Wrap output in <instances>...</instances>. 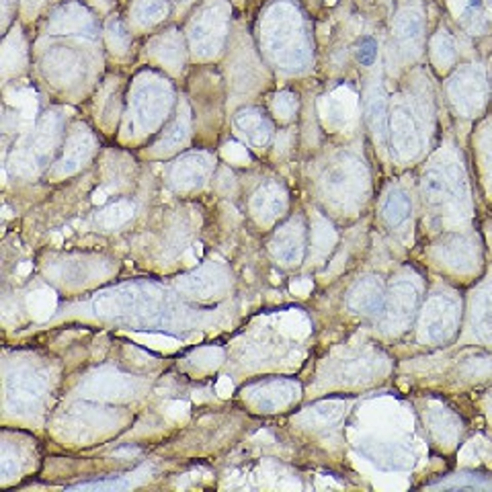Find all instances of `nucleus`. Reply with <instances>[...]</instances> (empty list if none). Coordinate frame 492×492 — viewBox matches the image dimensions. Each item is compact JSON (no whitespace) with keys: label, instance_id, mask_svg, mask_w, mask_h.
<instances>
[{"label":"nucleus","instance_id":"obj_1","mask_svg":"<svg viewBox=\"0 0 492 492\" xmlns=\"http://www.w3.org/2000/svg\"><path fill=\"white\" fill-rule=\"evenodd\" d=\"M396 35L404 47H416L423 40V17L416 11H404L396 20Z\"/></svg>","mask_w":492,"mask_h":492},{"label":"nucleus","instance_id":"obj_2","mask_svg":"<svg viewBox=\"0 0 492 492\" xmlns=\"http://www.w3.org/2000/svg\"><path fill=\"white\" fill-rule=\"evenodd\" d=\"M392 136L394 142L398 146V150H414L416 148V140H414V125L410 119L409 111L406 109H396L394 117H392Z\"/></svg>","mask_w":492,"mask_h":492},{"label":"nucleus","instance_id":"obj_3","mask_svg":"<svg viewBox=\"0 0 492 492\" xmlns=\"http://www.w3.org/2000/svg\"><path fill=\"white\" fill-rule=\"evenodd\" d=\"M410 211H412V204H410V199L406 197V193H402V191H394L388 199H386V204H384V216H386V220L392 226L406 222Z\"/></svg>","mask_w":492,"mask_h":492},{"label":"nucleus","instance_id":"obj_4","mask_svg":"<svg viewBox=\"0 0 492 492\" xmlns=\"http://www.w3.org/2000/svg\"><path fill=\"white\" fill-rule=\"evenodd\" d=\"M368 115L369 125L373 129L375 136H384L386 134V102L382 95H371L368 102Z\"/></svg>","mask_w":492,"mask_h":492},{"label":"nucleus","instance_id":"obj_5","mask_svg":"<svg viewBox=\"0 0 492 492\" xmlns=\"http://www.w3.org/2000/svg\"><path fill=\"white\" fill-rule=\"evenodd\" d=\"M168 4L166 0H138L136 4V15L144 23H156L166 15Z\"/></svg>","mask_w":492,"mask_h":492},{"label":"nucleus","instance_id":"obj_6","mask_svg":"<svg viewBox=\"0 0 492 492\" xmlns=\"http://www.w3.org/2000/svg\"><path fill=\"white\" fill-rule=\"evenodd\" d=\"M351 304L357 308V310H363V312L375 310V308L380 306V291H377V287L369 286V283L359 286L357 291L353 293V298H351Z\"/></svg>","mask_w":492,"mask_h":492},{"label":"nucleus","instance_id":"obj_7","mask_svg":"<svg viewBox=\"0 0 492 492\" xmlns=\"http://www.w3.org/2000/svg\"><path fill=\"white\" fill-rule=\"evenodd\" d=\"M238 125L245 129V134L248 131V136H259V140H265L271 131L265 117L254 111H248V115L245 113V117H238Z\"/></svg>","mask_w":492,"mask_h":492},{"label":"nucleus","instance_id":"obj_8","mask_svg":"<svg viewBox=\"0 0 492 492\" xmlns=\"http://www.w3.org/2000/svg\"><path fill=\"white\" fill-rule=\"evenodd\" d=\"M470 478V474H462V476H457L453 482H441V484H437V486H443V488H492V480L491 478H486V476H480V474H474L472 476V480H468Z\"/></svg>","mask_w":492,"mask_h":492},{"label":"nucleus","instance_id":"obj_9","mask_svg":"<svg viewBox=\"0 0 492 492\" xmlns=\"http://www.w3.org/2000/svg\"><path fill=\"white\" fill-rule=\"evenodd\" d=\"M377 58V43L373 37H361L359 45H357V60L361 66H371L373 62Z\"/></svg>","mask_w":492,"mask_h":492},{"label":"nucleus","instance_id":"obj_10","mask_svg":"<svg viewBox=\"0 0 492 492\" xmlns=\"http://www.w3.org/2000/svg\"><path fill=\"white\" fill-rule=\"evenodd\" d=\"M486 4H488V6H491V8H492V0H486Z\"/></svg>","mask_w":492,"mask_h":492}]
</instances>
